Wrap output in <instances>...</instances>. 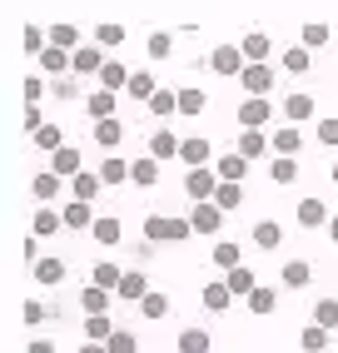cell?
<instances>
[{
    "mask_svg": "<svg viewBox=\"0 0 338 353\" xmlns=\"http://www.w3.org/2000/svg\"><path fill=\"white\" fill-rule=\"evenodd\" d=\"M139 319H150V323H159V319H169V294H150V299H144L139 303Z\"/></svg>",
    "mask_w": 338,
    "mask_h": 353,
    "instance_id": "obj_55",
    "label": "cell"
},
{
    "mask_svg": "<svg viewBox=\"0 0 338 353\" xmlns=\"http://www.w3.org/2000/svg\"><path fill=\"white\" fill-rule=\"evenodd\" d=\"M110 353H139V334H135V328H125V323H119L115 328V339L105 343Z\"/></svg>",
    "mask_w": 338,
    "mask_h": 353,
    "instance_id": "obj_57",
    "label": "cell"
},
{
    "mask_svg": "<svg viewBox=\"0 0 338 353\" xmlns=\"http://www.w3.org/2000/svg\"><path fill=\"white\" fill-rule=\"evenodd\" d=\"M150 294H155V289H150V279H144V269H125V279H119V289H115V299L135 303V309H139Z\"/></svg>",
    "mask_w": 338,
    "mask_h": 353,
    "instance_id": "obj_18",
    "label": "cell"
},
{
    "mask_svg": "<svg viewBox=\"0 0 338 353\" xmlns=\"http://www.w3.org/2000/svg\"><path fill=\"white\" fill-rule=\"evenodd\" d=\"M219 194V174L214 170H184V199L189 204H214Z\"/></svg>",
    "mask_w": 338,
    "mask_h": 353,
    "instance_id": "obj_5",
    "label": "cell"
},
{
    "mask_svg": "<svg viewBox=\"0 0 338 353\" xmlns=\"http://www.w3.org/2000/svg\"><path fill=\"white\" fill-rule=\"evenodd\" d=\"M214 174H219V184H244V179H249V159L229 150V154L214 159Z\"/></svg>",
    "mask_w": 338,
    "mask_h": 353,
    "instance_id": "obj_24",
    "label": "cell"
},
{
    "mask_svg": "<svg viewBox=\"0 0 338 353\" xmlns=\"http://www.w3.org/2000/svg\"><path fill=\"white\" fill-rule=\"evenodd\" d=\"M209 254H214V269H224V274H234L239 264H244V249H239L234 239H214Z\"/></svg>",
    "mask_w": 338,
    "mask_h": 353,
    "instance_id": "obj_38",
    "label": "cell"
},
{
    "mask_svg": "<svg viewBox=\"0 0 338 353\" xmlns=\"http://www.w3.org/2000/svg\"><path fill=\"white\" fill-rule=\"evenodd\" d=\"M50 45H55V50H65V55H75V50H80V26L55 20V26H50Z\"/></svg>",
    "mask_w": 338,
    "mask_h": 353,
    "instance_id": "obj_40",
    "label": "cell"
},
{
    "mask_svg": "<svg viewBox=\"0 0 338 353\" xmlns=\"http://www.w3.org/2000/svg\"><path fill=\"white\" fill-rule=\"evenodd\" d=\"M110 303H115V294H105V289H95V284L80 289V309H85V319H105Z\"/></svg>",
    "mask_w": 338,
    "mask_h": 353,
    "instance_id": "obj_34",
    "label": "cell"
},
{
    "mask_svg": "<svg viewBox=\"0 0 338 353\" xmlns=\"http://www.w3.org/2000/svg\"><path fill=\"white\" fill-rule=\"evenodd\" d=\"M244 309H249V314H274V309H279V289H274V284H259V289L244 299Z\"/></svg>",
    "mask_w": 338,
    "mask_h": 353,
    "instance_id": "obj_44",
    "label": "cell"
},
{
    "mask_svg": "<svg viewBox=\"0 0 338 353\" xmlns=\"http://www.w3.org/2000/svg\"><path fill=\"white\" fill-rule=\"evenodd\" d=\"M159 80H155V70H135V75H130V90H125V95L135 100V105H150L155 95H159Z\"/></svg>",
    "mask_w": 338,
    "mask_h": 353,
    "instance_id": "obj_28",
    "label": "cell"
},
{
    "mask_svg": "<svg viewBox=\"0 0 338 353\" xmlns=\"http://www.w3.org/2000/svg\"><path fill=\"white\" fill-rule=\"evenodd\" d=\"M224 284H229V294H234V299H249V294L259 289V279H254V269H249V264H239L234 274H224Z\"/></svg>",
    "mask_w": 338,
    "mask_h": 353,
    "instance_id": "obj_42",
    "label": "cell"
},
{
    "mask_svg": "<svg viewBox=\"0 0 338 353\" xmlns=\"http://www.w3.org/2000/svg\"><path fill=\"white\" fill-rule=\"evenodd\" d=\"M95 134V145H100L105 154H115L119 145H125V120H100V125H90Z\"/></svg>",
    "mask_w": 338,
    "mask_h": 353,
    "instance_id": "obj_33",
    "label": "cell"
},
{
    "mask_svg": "<svg viewBox=\"0 0 338 353\" xmlns=\"http://www.w3.org/2000/svg\"><path fill=\"white\" fill-rule=\"evenodd\" d=\"M199 303H204L209 314H229V309H234V294H229L224 279H209V284L199 289Z\"/></svg>",
    "mask_w": 338,
    "mask_h": 353,
    "instance_id": "obj_25",
    "label": "cell"
},
{
    "mask_svg": "<svg viewBox=\"0 0 338 353\" xmlns=\"http://www.w3.org/2000/svg\"><path fill=\"white\" fill-rule=\"evenodd\" d=\"M70 70H75V65H70V55H65V50H55V45L40 55V75H45V80H65Z\"/></svg>",
    "mask_w": 338,
    "mask_h": 353,
    "instance_id": "obj_41",
    "label": "cell"
},
{
    "mask_svg": "<svg viewBox=\"0 0 338 353\" xmlns=\"http://www.w3.org/2000/svg\"><path fill=\"white\" fill-rule=\"evenodd\" d=\"M100 194H105V179L95 174V170H85V174H80L75 184H70V199H80V204H95Z\"/></svg>",
    "mask_w": 338,
    "mask_h": 353,
    "instance_id": "obj_37",
    "label": "cell"
},
{
    "mask_svg": "<svg viewBox=\"0 0 338 353\" xmlns=\"http://www.w3.org/2000/svg\"><path fill=\"white\" fill-rule=\"evenodd\" d=\"M130 164L135 159H125V154H105L100 164H95V174L105 179V190H110V184H130Z\"/></svg>",
    "mask_w": 338,
    "mask_h": 353,
    "instance_id": "obj_31",
    "label": "cell"
},
{
    "mask_svg": "<svg viewBox=\"0 0 338 353\" xmlns=\"http://www.w3.org/2000/svg\"><path fill=\"white\" fill-rule=\"evenodd\" d=\"M328 174H333V184H338V159H333V164H328Z\"/></svg>",
    "mask_w": 338,
    "mask_h": 353,
    "instance_id": "obj_63",
    "label": "cell"
},
{
    "mask_svg": "<svg viewBox=\"0 0 338 353\" xmlns=\"http://www.w3.org/2000/svg\"><path fill=\"white\" fill-rule=\"evenodd\" d=\"M234 154H244L249 164H254V159H274L269 130H239V139H234Z\"/></svg>",
    "mask_w": 338,
    "mask_h": 353,
    "instance_id": "obj_12",
    "label": "cell"
},
{
    "mask_svg": "<svg viewBox=\"0 0 338 353\" xmlns=\"http://www.w3.org/2000/svg\"><path fill=\"white\" fill-rule=\"evenodd\" d=\"M274 114H279L274 100L244 95V100H239V110H234V120H239V130H274Z\"/></svg>",
    "mask_w": 338,
    "mask_h": 353,
    "instance_id": "obj_2",
    "label": "cell"
},
{
    "mask_svg": "<svg viewBox=\"0 0 338 353\" xmlns=\"http://www.w3.org/2000/svg\"><path fill=\"white\" fill-rule=\"evenodd\" d=\"M179 145H184V134H175L169 125H155L150 139H144V154L164 164V159H179Z\"/></svg>",
    "mask_w": 338,
    "mask_h": 353,
    "instance_id": "obj_8",
    "label": "cell"
},
{
    "mask_svg": "<svg viewBox=\"0 0 338 353\" xmlns=\"http://www.w3.org/2000/svg\"><path fill=\"white\" fill-rule=\"evenodd\" d=\"M204 65L214 70V75H224V80H239V75H244V50H239V45H214V50L204 55Z\"/></svg>",
    "mask_w": 338,
    "mask_h": 353,
    "instance_id": "obj_4",
    "label": "cell"
},
{
    "mask_svg": "<svg viewBox=\"0 0 338 353\" xmlns=\"http://www.w3.org/2000/svg\"><path fill=\"white\" fill-rule=\"evenodd\" d=\"M239 50H244L249 65H269L274 60V40H269V30H249L244 40H239Z\"/></svg>",
    "mask_w": 338,
    "mask_h": 353,
    "instance_id": "obj_19",
    "label": "cell"
},
{
    "mask_svg": "<svg viewBox=\"0 0 338 353\" xmlns=\"http://www.w3.org/2000/svg\"><path fill=\"white\" fill-rule=\"evenodd\" d=\"M70 65H75V70H70V75H75V80H100V70L110 65V55H105L100 45L90 40V45H80V50L70 55Z\"/></svg>",
    "mask_w": 338,
    "mask_h": 353,
    "instance_id": "obj_7",
    "label": "cell"
},
{
    "mask_svg": "<svg viewBox=\"0 0 338 353\" xmlns=\"http://www.w3.org/2000/svg\"><path fill=\"white\" fill-rule=\"evenodd\" d=\"M26 353H55V343H50V339H30Z\"/></svg>",
    "mask_w": 338,
    "mask_h": 353,
    "instance_id": "obj_60",
    "label": "cell"
},
{
    "mask_svg": "<svg viewBox=\"0 0 338 353\" xmlns=\"http://www.w3.org/2000/svg\"><path fill=\"white\" fill-rule=\"evenodd\" d=\"M119 279H125V269H119L115 259H100V264L90 269V284H95V289H105V294H115V289H119Z\"/></svg>",
    "mask_w": 338,
    "mask_h": 353,
    "instance_id": "obj_36",
    "label": "cell"
},
{
    "mask_svg": "<svg viewBox=\"0 0 338 353\" xmlns=\"http://www.w3.org/2000/svg\"><path fill=\"white\" fill-rule=\"evenodd\" d=\"M20 95H26V110H40V100L50 95V80H45V75H26V80H20Z\"/></svg>",
    "mask_w": 338,
    "mask_h": 353,
    "instance_id": "obj_47",
    "label": "cell"
},
{
    "mask_svg": "<svg viewBox=\"0 0 338 353\" xmlns=\"http://www.w3.org/2000/svg\"><path fill=\"white\" fill-rule=\"evenodd\" d=\"M130 184H139V190H155V184H159V159L139 154V159L130 164Z\"/></svg>",
    "mask_w": 338,
    "mask_h": 353,
    "instance_id": "obj_39",
    "label": "cell"
},
{
    "mask_svg": "<svg viewBox=\"0 0 338 353\" xmlns=\"http://www.w3.org/2000/svg\"><path fill=\"white\" fill-rule=\"evenodd\" d=\"M65 145H70V139H65V130H60V125H45V130L35 134V150H45V154H60Z\"/></svg>",
    "mask_w": 338,
    "mask_h": 353,
    "instance_id": "obj_52",
    "label": "cell"
},
{
    "mask_svg": "<svg viewBox=\"0 0 338 353\" xmlns=\"http://www.w3.org/2000/svg\"><path fill=\"white\" fill-rule=\"evenodd\" d=\"M269 145H274V159H299L304 154V130L299 125H274Z\"/></svg>",
    "mask_w": 338,
    "mask_h": 353,
    "instance_id": "obj_10",
    "label": "cell"
},
{
    "mask_svg": "<svg viewBox=\"0 0 338 353\" xmlns=\"http://www.w3.org/2000/svg\"><path fill=\"white\" fill-rule=\"evenodd\" d=\"M328 239H333V244H338V214H333V219H328Z\"/></svg>",
    "mask_w": 338,
    "mask_h": 353,
    "instance_id": "obj_62",
    "label": "cell"
},
{
    "mask_svg": "<svg viewBox=\"0 0 338 353\" xmlns=\"http://www.w3.org/2000/svg\"><path fill=\"white\" fill-rule=\"evenodd\" d=\"M279 70H284V75H308V70H313V55L304 50V45H284V50H279Z\"/></svg>",
    "mask_w": 338,
    "mask_h": 353,
    "instance_id": "obj_32",
    "label": "cell"
},
{
    "mask_svg": "<svg viewBox=\"0 0 338 353\" xmlns=\"http://www.w3.org/2000/svg\"><path fill=\"white\" fill-rule=\"evenodd\" d=\"M50 95H55L60 105H70V100H85L90 90H85V80H75V75H65V80H50Z\"/></svg>",
    "mask_w": 338,
    "mask_h": 353,
    "instance_id": "obj_46",
    "label": "cell"
},
{
    "mask_svg": "<svg viewBox=\"0 0 338 353\" xmlns=\"http://www.w3.org/2000/svg\"><path fill=\"white\" fill-rule=\"evenodd\" d=\"M144 239H150L155 249L159 244H184V239H195V229H189V214H144Z\"/></svg>",
    "mask_w": 338,
    "mask_h": 353,
    "instance_id": "obj_1",
    "label": "cell"
},
{
    "mask_svg": "<svg viewBox=\"0 0 338 353\" xmlns=\"http://www.w3.org/2000/svg\"><path fill=\"white\" fill-rule=\"evenodd\" d=\"M80 328H85V343H110V339H115V328H119V323H115V319L105 314V319H85Z\"/></svg>",
    "mask_w": 338,
    "mask_h": 353,
    "instance_id": "obj_48",
    "label": "cell"
},
{
    "mask_svg": "<svg viewBox=\"0 0 338 353\" xmlns=\"http://www.w3.org/2000/svg\"><path fill=\"white\" fill-rule=\"evenodd\" d=\"M224 209L219 204H189V229H195V234H204V239H219V234H224Z\"/></svg>",
    "mask_w": 338,
    "mask_h": 353,
    "instance_id": "obj_6",
    "label": "cell"
},
{
    "mask_svg": "<svg viewBox=\"0 0 338 353\" xmlns=\"http://www.w3.org/2000/svg\"><path fill=\"white\" fill-rule=\"evenodd\" d=\"M30 194H35V204H65V199H70V184H65L55 170H40V174L30 179Z\"/></svg>",
    "mask_w": 338,
    "mask_h": 353,
    "instance_id": "obj_9",
    "label": "cell"
},
{
    "mask_svg": "<svg viewBox=\"0 0 338 353\" xmlns=\"http://www.w3.org/2000/svg\"><path fill=\"white\" fill-rule=\"evenodd\" d=\"M80 353H110L105 343H80Z\"/></svg>",
    "mask_w": 338,
    "mask_h": 353,
    "instance_id": "obj_61",
    "label": "cell"
},
{
    "mask_svg": "<svg viewBox=\"0 0 338 353\" xmlns=\"http://www.w3.org/2000/svg\"><path fill=\"white\" fill-rule=\"evenodd\" d=\"M95 45H100V50H110V45H125V26L100 20V26H95Z\"/></svg>",
    "mask_w": 338,
    "mask_h": 353,
    "instance_id": "obj_56",
    "label": "cell"
},
{
    "mask_svg": "<svg viewBox=\"0 0 338 353\" xmlns=\"http://www.w3.org/2000/svg\"><path fill=\"white\" fill-rule=\"evenodd\" d=\"M204 110H209V90L204 85H179V114L184 120H199Z\"/></svg>",
    "mask_w": 338,
    "mask_h": 353,
    "instance_id": "obj_30",
    "label": "cell"
},
{
    "mask_svg": "<svg viewBox=\"0 0 338 353\" xmlns=\"http://www.w3.org/2000/svg\"><path fill=\"white\" fill-rule=\"evenodd\" d=\"M328 199H319V194H304L299 199V209H294V224L299 229H328Z\"/></svg>",
    "mask_w": 338,
    "mask_h": 353,
    "instance_id": "obj_11",
    "label": "cell"
},
{
    "mask_svg": "<svg viewBox=\"0 0 338 353\" xmlns=\"http://www.w3.org/2000/svg\"><path fill=\"white\" fill-rule=\"evenodd\" d=\"M308 323H319V328H328V334H333V328H338V299H333V294L319 299V303H313V314H308Z\"/></svg>",
    "mask_w": 338,
    "mask_h": 353,
    "instance_id": "obj_49",
    "label": "cell"
},
{
    "mask_svg": "<svg viewBox=\"0 0 338 353\" xmlns=\"http://www.w3.org/2000/svg\"><path fill=\"white\" fill-rule=\"evenodd\" d=\"M279 284H284V289H294V294L308 289V284H313V264H308V259H288V264L279 269Z\"/></svg>",
    "mask_w": 338,
    "mask_h": 353,
    "instance_id": "obj_29",
    "label": "cell"
},
{
    "mask_svg": "<svg viewBox=\"0 0 338 353\" xmlns=\"http://www.w3.org/2000/svg\"><path fill=\"white\" fill-rule=\"evenodd\" d=\"M130 75H135V70H130L125 60H110V65L100 70V80H95V85L110 90V95H125V90H130Z\"/></svg>",
    "mask_w": 338,
    "mask_h": 353,
    "instance_id": "obj_27",
    "label": "cell"
},
{
    "mask_svg": "<svg viewBox=\"0 0 338 353\" xmlns=\"http://www.w3.org/2000/svg\"><path fill=\"white\" fill-rule=\"evenodd\" d=\"M144 110H150L155 120H175V114H179V85H164V90H159V95L144 105Z\"/></svg>",
    "mask_w": 338,
    "mask_h": 353,
    "instance_id": "obj_35",
    "label": "cell"
},
{
    "mask_svg": "<svg viewBox=\"0 0 338 353\" xmlns=\"http://www.w3.org/2000/svg\"><path fill=\"white\" fill-rule=\"evenodd\" d=\"M50 170L65 179V184H75L85 170H95V164H85V150H75V145H65L60 154H50Z\"/></svg>",
    "mask_w": 338,
    "mask_h": 353,
    "instance_id": "obj_14",
    "label": "cell"
},
{
    "mask_svg": "<svg viewBox=\"0 0 338 353\" xmlns=\"http://www.w3.org/2000/svg\"><path fill=\"white\" fill-rule=\"evenodd\" d=\"M214 204H219L224 214H234L239 204H249V184H219V194H214Z\"/></svg>",
    "mask_w": 338,
    "mask_h": 353,
    "instance_id": "obj_45",
    "label": "cell"
},
{
    "mask_svg": "<svg viewBox=\"0 0 338 353\" xmlns=\"http://www.w3.org/2000/svg\"><path fill=\"white\" fill-rule=\"evenodd\" d=\"M60 219H65V229H95V219H100V214H95V204H80V199H65L60 204Z\"/></svg>",
    "mask_w": 338,
    "mask_h": 353,
    "instance_id": "obj_26",
    "label": "cell"
},
{
    "mask_svg": "<svg viewBox=\"0 0 338 353\" xmlns=\"http://www.w3.org/2000/svg\"><path fill=\"white\" fill-rule=\"evenodd\" d=\"M249 244H254L259 254H274V249L284 244V224H279V219H259V224L249 229Z\"/></svg>",
    "mask_w": 338,
    "mask_h": 353,
    "instance_id": "obj_22",
    "label": "cell"
},
{
    "mask_svg": "<svg viewBox=\"0 0 338 353\" xmlns=\"http://www.w3.org/2000/svg\"><path fill=\"white\" fill-rule=\"evenodd\" d=\"M175 348L179 353H214V334L204 323H184L179 334H175Z\"/></svg>",
    "mask_w": 338,
    "mask_h": 353,
    "instance_id": "obj_17",
    "label": "cell"
},
{
    "mask_svg": "<svg viewBox=\"0 0 338 353\" xmlns=\"http://www.w3.org/2000/svg\"><path fill=\"white\" fill-rule=\"evenodd\" d=\"M119 95H110V90L100 85H90V95H85V114H90V125H100V120H119Z\"/></svg>",
    "mask_w": 338,
    "mask_h": 353,
    "instance_id": "obj_16",
    "label": "cell"
},
{
    "mask_svg": "<svg viewBox=\"0 0 338 353\" xmlns=\"http://www.w3.org/2000/svg\"><path fill=\"white\" fill-rule=\"evenodd\" d=\"M299 174H304L299 159H269V179H274V184H294Z\"/></svg>",
    "mask_w": 338,
    "mask_h": 353,
    "instance_id": "obj_54",
    "label": "cell"
},
{
    "mask_svg": "<svg viewBox=\"0 0 338 353\" xmlns=\"http://www.w3.org/2000/svg\"><path fill=\"white\" fill-rule=\"evenodd\" d=\"M239 85H244V95H254V100H269V95H274V65H244Z\"/></svg>",
    "mask_w": 338,
    "mask_h": 353,
    "instance_id": "obj_15",
    "label": "cell"
},
{
    "mask_svg": "<svg viewBox=\"0 0 338 353\" xmlns=\"http://www.w3.org/2000/svg\"><path fill=\"white\" fill-rule=\"evenodd\" d=\"M328 40H333V30L324 26V20H308V26L299 30V45H304V50H308V55H313V50H324V45H328Z\"/></svg>",
    "mask_w": 338,
    "mask_h": 353,
    "instance_id": "obj_43",
    "label": "cell"
},
{
    "mask_svg": "<svg viewBox=\"0 0 338 353\" xmlns=\"http://www.w3.org/2000/svg\"><path fill=\"white\" fill-rule=\"evenodd\" d=\"M130 249H135V269H139V264H150V259H155V244H150V239H139V244H130Z\"/></svg>",
    "mask_w": 338,
    "mask_h": 353,
    "instance_id": "obj_59",
    "label": "cell"
},
{
    "mask_svg": "<svg viewBox=\"0 0 338 353\" xmlns=\"http://www.w3.org/2000/svg\"><path fill=\"white\" fill-rule=\"evenodd\" d=\"M328 339H333L328 328H319V323H304V334H299V348H304V353H324V348H328Z\"/></svg>",
    "mask_w": 338,
    "mask_h": 353,
    "instance_id": "obj_50",
    "label": "cell"
},
{
    "mask_svg": "<svg viewBox=\"0 0 338 353\" xmlns=\"http://www.w3.org/2000/svg\"><path fill=\"white\" fill-rule=\"evenodd\" d=\"M65 219H60V204H35V214H30V234L35 239H50V234H60Z\"/></svg>",
    "mask_w": 338,
    "mask_h": 353,
    "instance_id": "obj_21",
    "label": "cell"
},
{
    "mask_svg": "<svg viewBox=\"0 0 338 353\" xmlns=\"http://www.w3.org/2000/svg\"><path fill=\"white\" fill-rule=\"evenodd\" d=\"M90 234H95L100 249H119V244H125V219H119V214H100Z\"/></svg>",
    "mask_w": 338,
    "mask_h": 353,
    "instance_id": "obj_20",
    "label": "cell"
},
{
    "mask_svg": "<svg viewBox=\"0 0 338 353\" xmlns=\"http://www.w3.org/2000/svg\"><path fill=\"white\" fill-rule=\"evenodd\" d=\"M313 139H319V145H328V150H338V114H324V120L313 125Z\"/></svg>",
    "mask_w": 338,
    "mask_h": 353,
    "instance_id": "obj_58",
    "label": "cell"
},
{
    "mask_svg": "<svg viewBox=\"0 0 338 353\" xmlns=\"http://www.w3.org/2000/svg\"><path fill=\"white\" fill-rule=\"evenodd\" d=\"M144 50H150V60H169V55H175V35H169V30H150Z\"/></svg>",
    "mask_w": 338,
    "mask_h": 353,
    "instance_id": "obj_53",
    "label": "cell"
},
{
    "mask_svg": "<svg viewBox=\"0 0 338 353\" xmlns=\"http://www.w3.org/2000/svg\"><path fill=\"white\" fill-rule=\"evenodd\" d=\"M279 114H284V125H319V105H313L308 90H288Z\"/></svg>",
    "mask_w": 338,
    "mask_h": 353,
    "instance_id": "obj_3",
    "label": "cell"
},
{
    "mask_svg": "<svg viewBox=\"0 0 338 353\" xmlns=\"http://www.w3.org/2000/svg\"><path fill=\"white\" fill-rule=\"evenodd\" d=\"M20 319H26V328H40V323H50V303H40V299H26L20 303Z\"/></svg>",
    "mask_w": 338,
    "mask_h": 353,
    "instance_id": "obj_51",
    "label": "cell"
},
{
    "mask_svg": "<svg viewBox=\"0 0 338 353\" xmlns=\"http://www.w3.org/2000/svg\"><path fill=\"white\" fill-rule=\"evenodd\" d=\"M65 259L60 254H45L40 259V264H30V279H35V284H45V289H55V284H65Z\"/></svg>",
    "mask_w": 338,
    "mask_h": 353,
    "instance_id": "obj_23",
    "label": "cell"
},
{
    "mask_svg": "<svg viewBox=\"0 0 338 353\" xmlns=\"http://www.w3.org/2000/svg\"><path fill=\"white\" fill-rule=\"evenodd\" d=\"M179 164H189V170H214V145H209L204 134H184Z\"/></svg>",
    "mask_w": 338,
    "mask_h": 353,
    "instance_id": "obj_13",
    "label": "cell"
}]
</instances>
